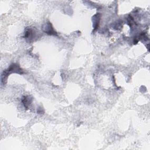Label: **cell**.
I'll return each instance as SVG.
<instances>
[{
    "mask_svg": "<svg viewBox=\"0 0 150 150\" xmlns=\"http://www.w3.org/2000/svg\"><path fill=\"white\" fill-rule=\"evenodd\" d=\"M100 20V14H97L93 17V27L95 30H97L99 27Z\"/></svg>",
    "mask_w": 150,
    "mask_h": 150,
    "instance_id": "7a4b0ae2",
    "label": "cell"
},
{
    "mask_svg": "<svg viewBox=\"0 0 150 150\" xmlns=\"http://www.w3.org/2000/svg\"><path fill=\"white\" fill-rule=\"evenodd\" d=\"M43 30L45 32L49 34V35H56L57 33L55 32L54 30L53 27H52V24L50 22L46 23L43 25Z\"/></svg>",
    "mask_w": 150,
    "mask_h": 150,
    "instance_id": "6da1fadb",
    "label": "cell"
},
{
    "mask_svg": "<svg viewBox=\"0 0 150 150\" xmlns=\"http://www.w3.org/2000/svg\"><path fill=\"white\" fill-rule=\"evenodd\" d=\"M31 102H32V100H31V99H30L29 97L25 96L23 97L22 103L25 107H28L29 106V105L31 103Z\"/></svg>",
    "mask_w": 150,
    "mask_h": 150,
    "instance_id": "3957f363",
    "label": "cell"
}]
</instances>
